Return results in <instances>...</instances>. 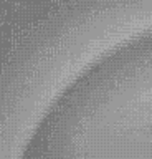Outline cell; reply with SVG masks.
<instances>
[{
    "instance_id": "cell-1",
    "label": "cell",
    "mask_w": 152,
    "mask_h": 159,
    "mask_svg": "<svg viewBox=\"0 0 152 159\" xmlns=\"http://www.w3.org/2000/svg\"><path fill=\"white\" fill-rule=\"evenodd\" d=\"M21 159H152V30L114 46L74 78Z\"/></svg>"
}]
</instances>
